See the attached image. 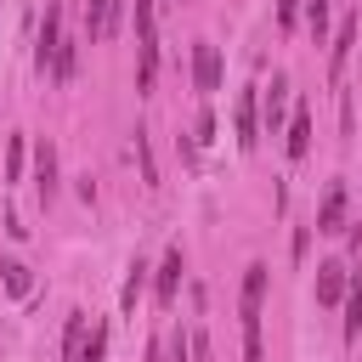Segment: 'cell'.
I'll use <instances>...</instances> for the list:
<instances>
[{
    "label": "cell",
    "instance_id": "obj_1",
    "mask_svg": "<svg viewBox=\"0 0 362 362\" xmlns=\"http://www.w3.org/2000/svg\"><path fill=\"white\" fill-rule=\"evenodd\" d=\"M260 300H266V266L255 260L243 272V300H238V317H243V362H266V345H260Z\"/></svg>",
    "mask_w": 362,
    "mask_h": 362
},
{
    "label": "cell",
    "instance_id": "obj_2",
    "mask_svg": "<svg viewBox=\"0 0 362 362\" xmlns=\"http://www.w3.org/2000/svg\"><path fill=\"white\" fill-rule=\"evenodd\" d=\"M136 90H153L158 79V0H136Z\"/></svg>",
    "mask_w": 362,
    "mask_h": 362
},
{
    "label": "cell",
    "instance_id": "obj_3",
    "mask_svg": "<svg viewBox=\"0 0 362 362\" xmlns=\"http://www.w3.org/2000/svg\"><path fill=\"white\" fill-rule=\"evenodd\" d=\"M255 141H260V85L238 90V147L249 153Z\"/></svg>",
    "mask_w": 362,
    "mask_h": 362
},
{
    "label": "cell",
    "instance_id": "obj_4",
    "mask_svg": "<svg viewBox=\"0 0 362 362\" xmlns=\"http://www.w3.org/2000/svg\"><path fill=\"white\" fill-rule=\"evenodd\" d=\"M113 28H119V0H90L85 6V40L102 45V40H113Z\"/></svg>",
    "mask_w": 362,
    "mask_h": 362
},
{
    "label": "cell",
    "instance_id": "obj_5",
    "mask_svg": "<svg viewBox=\"0 0 362 362\" xmlns=\"http://www.w3.org/2000/svg\"><path fill=\"white\" fill-rule=\"evenodd\" d=\"M57 51H62V6H45V23H40V51H34V62L51 74Z\"/></svg>",
    "mask_w": 362,
    "mask_h": 362
},
{
    "label": "cell",
    "instance_id": "obj_6",
    "mask_svg": "<svg viewBox=\"0 0 362 362\" xmlns=\"http://www.w3.org/2000/svg\"><path fill=\"white\" fill-rule=\"evenodd\" d=\"M192 79H198V90H221V45H209V40L192 45Z\"/></svg>",
    "mask_w": 362,
    "mask_h": 362
},
{
    "label": "cell",
    "instance_id": "obj_7",
    "mask_svg": "<svg viewBox=\"0 0 362 362\" xmlns=\"http://www.w3.org/2000/svg\"><path fill=\"white\" fill-rule=\"evenodd\" d=\"M34 187H40V198H45V204L57 198V147H51V136H40V141H34Z\"/></svg>",
    "mask_w": 362,
    "mask_h": 362
},
{
    "label": "cell",
    "instance_id": "obj_8",
    "mask_svg": "<svg viewBox=\"0 0 362 362\" xmlns=\"http://www.w3.org/2000/svg\"><path fill=\"white\" fill-rule=\"evenodd\" d=\"M317 232H345V181H328L322 209H317Z\"/></svg>",
    "mask_w": 362,
    "mask_h": 362
},
{
    "label": "cell",
    "instance_id": "obj_9",
    "mask_svg": "<svg viewBox=\"0 0 362 362\" xmlns=\"http://www.w3.org/2000/svg\"><path fill=\"white\" fill-rule=\"evenodd\" d=\"M345 300V260H322L317 266V305H339Z\"/></svg>",
    "mask_w": 362,
    "mask_h": 362
},
{
    "label": "cell",
    "instance_id": "obj_10",
    "mask_svg": "<svg viewBox=\"0 0 362 362\" xmlns=\"http://www.w3.org/2000/svg\"><path fill=\"white\" fill-rule=\"evenodd\" d=\"M283 107H288V79L277 74V79H272V90H266V102H260V124H266V136H277Z\"/></svg>",
    "mask_w": 362,
    "mask_h": 362
},
{
    "label": "cell",
    "instance_id": "obj_11",
    "mask_svg": "<svg viewBox=\"0 0 362 362\" xmlns=\"http://www.w3.org/2000/svg\"><path fill=\"white\" fill-rule=\"evenodd\" d=\"M175 288H181V249H170V255H164V266H158V288H153V300H158V305H170V300H175Z\"/></svg>",
    "mask_w": 362,
    "mask_h": 362
},
{
    "label": "cell",
    "instance_id": "obj_12",
    "mask_svg": "<svg viewBox=\"0 0 362 362\" xmlns=\"http://www.w3.org/2000/svg\"><path fill=\"white\" fill-rule=\"evenodd\" d=\"M351 45H356V17H345V23H339V40H334V51H328V74H334V79L345 74V62H351Z\"/></svg>",
    "mask_w": 362,
    "mask_h": 362
},
{
    "label": "cell",
    "instance_id": "obj_13",
    "mask_svg": "<svg viewBox=\"0 0 362 362\" xmlns=\"http://www.w3.org/2000/svg\"><path fill=\"white\" fill-rule=\"evenodd\" d=\"M305 153H311V113L294 107V119H288V158H305Z\"/></svg>",
    "mask_w": 362,
    "mask_h": 362
},
{
    "label": "cell",
    "instance_id": "obj_14",
    "mask_svg": "<svg viewBox=\"0 0 362 362\" xmlns=\"http://www.w3.org/2000/svg\"><path fill=\"white\" fill-rule=\"evenodd\" d=\"M62 356L79 362L85 356V311H68V328H62Z\"/></svg>",
    "mask_w": 362,
    "mask_h": 362
},
{
    "label": "cell",
    "instance_id": "obj_15",
    "mask_svg": "<svg viewBox=\"0 0 362 362\" xmlns=\"http://www.w3.org/2000/svg\"><path fill=\"white\" fill-rule=\"evenodd\" d=\"M345 339H356L362 334V272H351V294H345Z\"/></svg>",
    "mask_w": 362,
    "mask_h": 362
},
{
    "label": "cell",
    "instance_id": "obj_16",
    "mask_svg": "<svg viewBox=\"0 0 362 362\" xmlns=\"http://www.w3.org/2000/svg\"><path fill=\"white\" fill-rule=\"evenodd\" d=\"M74 68H79V40H62V51H57L51 74H57V79H74Z\"/></svg>",
    "mask_w": 362,
    "mask_h": 362
},
{
    "label": "cell",
    "instance_id": "obj_17",
    "mask_svg": "<svg viewBox=\"0 0 362 362\" xmlns=\"http://www.w3.org/2000/svg\"><path fill=\"white\" fill-rule=\"evenodd\" d=\"M0 272H6V288H11V294H28V283H34V277H28V266H23V260H6Z\"/></svg>",
    "mask_w": 362,
    "mask_h": 362
},
{
    "label": "cell",
    "instance_id": "obj_18",
    "mask_svg": "<svg viewBox=\"0 0 362 362\" xmlns=\"http://www.w3.org/2000/svg\"><path fill=\"white\" fill-rule=\"evenodd\" d=\"M305 23H311V34L322 40V34H328V0H305Z\"/></svg>",
    "mask_w": 362,
    "mask_h": 362
},
{
    "label": "cell",
    "instance_id": "obj_19",
    "mask_svg": "<svg viewBox=\"0 0 362 362\" xmlns=\"http://www.w3.org/2000/svg\"><path fill=\"white\" fill-rule=\"evenodd\" d=\"M141 260H130V277H124V311H136V294H141Z\"/></svg>",
    "mask_w": 362,
    "mask_h": 362
},
{
    "label": "cell",
    "instance_id": "obj_20",
    "mask_svg": "<svg viewBox=\"0 0 362 362\" xmlns=\"http://www.w3.org/2000/svg\"><path fill=\"white\" fill-rule=\"evenodd\" d=\"M6 175L23 181V136H11V158H6Z\"/></svg>",
    "mask_w": 362,
    "mask_h": 362
},
{
    "label": "cell",
    "instance_id": "obj_21",
    "mask_svg": "<svg viewBox=\"0 0 362 362\" xmlns=\"http://www.w3.org/2000/svg\"><path fill=\"white\" fill-rule=\"evenodd\" d=\"M102 345H107V334H102V328H96V334H90V339H85V356H79V362H102Z\"/></svg>",
    "mask_w": 362,
    "mask_h": 362
},
{
    "label": "cell",
    "instance_id": "obj_22",
    "mask_svg": "<svg viewBox=\"0 0 362 362\" xmlns=\"http://www.w3.org/2000/svg\"><path fill=\"white\" fill-rule=\"evenodd\" d=\"M192 130H198L192 141H209V136H215V119H209V113H198V124H192Z\"/></svg>",
    "mask_w": 362,
    "mask_h": 362
},
{
    "label": "cell",
    "instance_id": "obj_23",
    "mask_svg": "<svg viewBox=\"0 0 362 362\" xmlns=\"http://www.w3.org/2000/svg\"><path fill=\"white\" fill-rule=\"evenodd\" d=\"M294 17H300V6H294V0H277V23H283V28H288V23H294Z\"/></svg>",
    "mask_w": 362,
    "mask_h": 362
}]
</instances>
